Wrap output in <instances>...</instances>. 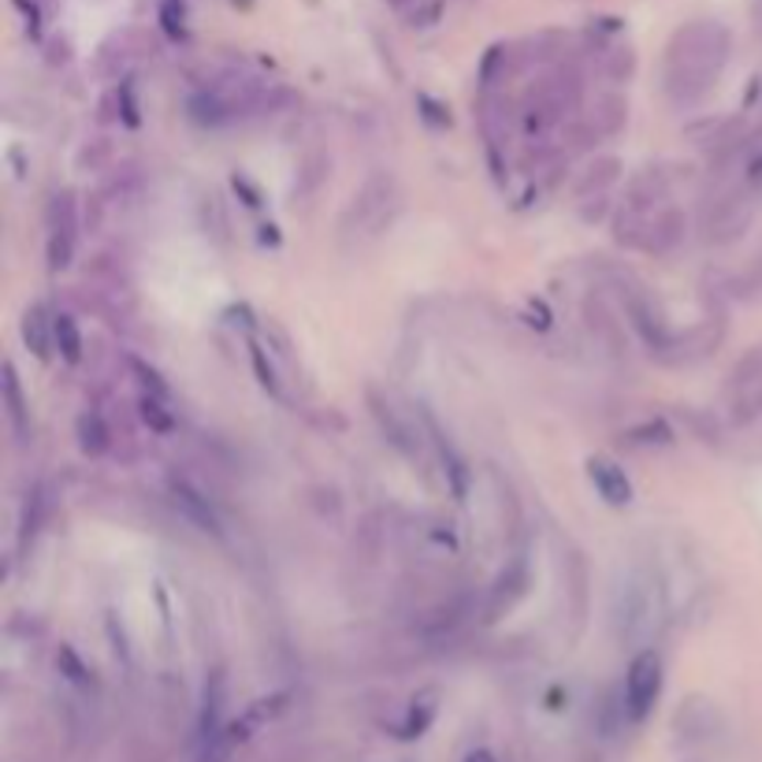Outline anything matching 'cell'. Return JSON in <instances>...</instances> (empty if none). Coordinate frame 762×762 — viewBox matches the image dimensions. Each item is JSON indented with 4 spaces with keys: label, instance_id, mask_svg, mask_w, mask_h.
I'll return each instance as SVG.
<instances>
[{
    "label": "cell",
    "instance_id": "1",
    "mask_svg": "<svg viewBox=\"0 0 762 762\" xmlns=\"http://www.w3.org/2000/svg\"><path fill=\"white\" fill-rule=\"evenodd\" d=\"M726 31L710 23H696L677 34L670 53V90L681 98H699L714 75L726 64Z\"/></svg>",
    "mask_w": 762,
    "mask_h": 762
},
{
    "label": "cell",
    "instance_id": "2",
    "mask_svg": "<svg viewBox=\"0 0 762 762\" xmlns=\"http://www.w3.org/2000/svg\"><path fill=\"white\" fill-rule=\"evenodd\" d=\"M662 692V662L654 651L636 654L629 673H625V710L632 721H643Z\"/></svg>",
    "mask_w": 762,
    "mask_h": 762
},
{
    "label": "cell",
    "instance_id": "3",
    "mask_svg": "<svg viewBox=\"0 0 762 762\" xmlns=\"http://www.w3.org/2000/svg\"><path fill=\"white\" fill-rule=\"evenodd\" d=\"M587 477H592L595 491H599V495H603L610 506H625V503L632 498L629 477H625V472L617 469V466H610V461H603V458L587 461Z\"/></svg>",
    "mask_w": 762,
    "mask_h": 762
},
{
    "label": "cell",
    "instance_id": "4",
    "mask_svg": "<svg viewBox=\"0 0 762 762\" xmlns=\"http://www.w3.org/2000/svg\"><path fill=\"white\" fill-rule=\"evenodd\" d=\"M224 703H227L224 673H212L205 684V710H201V744H209V740L224 729Z\"/></svg>",
    "mask_w": 762,
    "mask_h": 762
},
{
    "label": "cell",
    "instance_id": "5",
    "mask_svg": "<svg viewBox=\"0 0 762 762\" xmlns=\"http://www.w3.org/2000/svg\"><path fill=\"white\" fill-rule=\"evenodd\" d=\"M23 335H26V346L37 354V357H49V335H56V316L49 321V313H45V305H34L31 313H26L23 321Z\"/></svg>",
    "mask_w": 762,
    "mask_h": 762
},
{
    "label": "cell",
    "instance_id": "6",
    "mask_svg": "<svg viewBox=\"0 0 762 762\" xmlns=\"http://www.w3.org/2000/svg\"><path fill=\"white\" fill-rule=\"evenodd\" d=\"M759 383H762V343L751 346V350L737 361V369H732V376H729V391L740 394V391L759 388Z\"/></svg>",
    "mask_w": 762,
    "mask_h": 762
},
{
    "label": "cell",
    "instance_id": "7",
    "mask_svg": "<svg viewBox=\"0 0 762 762\" xmlns=\"http://www.w3.org/2000/svg\"><path fill=\"white\" fill-rule=\"evenodd\" d=\"M79 442L86 455H104L109 450V428H104V421L98 417V413H86V417L79 421Z\"/></svg>",
    "mask_w": 762,
    "mask_h": 762
},
{
    "label": "cell",
    "instance_id": "8",
    "mask_svg": "<svg viewBox=\"0 0 762 762\" xmlns=\"http://www.w3.org/2000/svg\"><path fill=\"white\" fill-rule=\"evenodd\" d=\"M436 718V696H424L421 703L413 699V707H410V718H406V726L399 729V737L402 740H413V737H421L424 729H428V721Z\"/></svg>",
    "mask_w": 762,
    "mask_h": 762
},
{
    "label": "cell",
    "instance_id": "9",
    "mask_svg": "<svg viewBox=\"0 0 762 762\" xmlns=\"http://www.w3.org/2000/svg\"><path fill=\"white\" fill-rule=\"evenodd\" d=\"M53 339L64 350L67 361H79V357H82V335H79V327H75L71 316H64V313L56 316V335H53Z\"/></svg>",
    "mask_w": 762,
    "mask_h": 762
},
{
    "label": "cell",
    "instance_id": "10",
    "mask_svg": "<svg viewBox=\"0 0 762 762\" xmlns=\"http://www.w3.org/2000/svg\"><path fill=\"white\" fill-rule=\"evenodd\" d=\"M466 762H495V759H491V751L480 748V751H472V755H469Z\"/></svg>",
    "mask_w": 762,
    "mask_h": 762
}]
</instances>
